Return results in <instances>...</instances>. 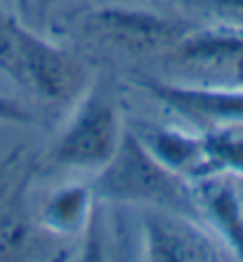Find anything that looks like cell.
Returning <instances> with one entry per match:
<instances>
[{
  "label": "cell",
  "mask_w": 243,
  "mask_h": 262,
  "mask_svg": "<svg viewBox=\"0 0 243 262\" xmlns=\"http://www.w3.org/2000/svg\"><path fill=\"white\" fill-rule=\"evenodd\" d=\"M125 125L118 78L111 69H95L69 106V118L45 154L43 165L55 170H102L121 144Z\"/></svg>",
  "instance_id": "6da1fadb"
},
{
  "label": "cell",
  "mask_w": 243,
  "mask_h": 262,
  "mask_svg": "<svg viewBox=\"0 0 243 262\" xmlns=\"http://www.w3.org/2000/svg\"><path fill=\"white\" fill-rule=\"evenodd\" d=\"M90 187L99 203L170 210L201 220L194 182L161 163L128 125L116 154L95 172Z\"/></svg>",
  "instance_id": "7a4b0ae2"
},
{
  "label": "cell",
  "mask_w": 243,
  "mask_h": 262,
  "mask_svg": "<svg viewBox=\"0 0 243 262\" xmlns=\"http://www.w3.org/2000/svg\"><path fill=\"white\" fill-rule=\"evenodd\" d=\"M14 83L50 109H69L95 71L83 55L38 36L24 19L14 24Z\"/></svg>",
  "instance_id": "3957f363"
},
{
  "label": "cell",
  "mask_w": 243,
  "mask_h": 262,
  "mask_svg": "<svg viewBox=\"0 0 243 262\" xmlns=\"http://www.w3.org/2000/svg\"><path fill=\"white\" fill-rule=\"evenodd\" d=\"M76 26L90 43L130 57H161L198 29L189 19L130 5L92 7L80 14Z\"/></svg>",
  "instance_id": "277c9868"
},
{
  "label": "cell",
  "mask_w": 243,
  "mask_h": 262,
  "mask_svg": "<svg viewBox=\"0 0 243 262\" xmlns=\"http://www.w3.org/2000/svg\"><path fill=\"white\" fill-rule=\"evenodd\" d=\"M156 59L175 80L243 85V26H198Z\"/></svg>",
  "instance_id": "5b68a950"
},
{
  "label": "cell",
  "mask_w": 243,
  "mask_h": 262,
  "mask_svg": "<svg viewBox=\"0 0 243 262\" xmlns=\"http://www.w3.org/2000/svg\"><path fill=\"white\" fill-rule=\"evenodd\" d=\"M132 83L191 123L208 128L243 125V85L177 83L175 78H161L149 71H132Z\"/></svg>",
  "instance_id": "8992f818"
},
{
  "label": "cell",
  "mask_w": 243,
  "mask_h": 262,
  "mask_svg": "<svg viewBox=\"0 0 243 262\" xmlns=\"http://www.w3.org/2000/svg\"><path fill=\"white\" fill-rule=\"evenodd\" d=\"M142 257L151 262L234 260L227 246L201 220L149 208L142 215Z\"/></svg>",
  "instance_id": "52a82bcc"
},
{
  "label": "cell",
  "mask_w": 243,
  "mask_h": 262,
  "mask_svg": "<svg viewBox=\"0 0 243 262\" xmlns=\"http://www.w3.org/2000/svg\"><path fill=\"white\" fill-rule=\"evenodd\" d=\"M243 177L210 172L194 182L203 225L227 246L234 260H243Z\"/></svg>",
  "instance_id": "ba28073f"
},
{
  "label": "cell",
  "mask_w": 243,
  "mask_h": 262,
  "mask_svg": "<svg viewBox=\"0 0 243 262\" xmlns=\"http://www.w3.org/2000/svg\"><path fill=\"white\" fill-rule=\"evenodd\" d=\"M128 128L170 170L184 175L191 182L208 175V154L203 135H191L175 125L151 121H132L128 123Z\"/></svg>",
  "instance_id": "9c48e42d"
},
{
  "label": "cell",
  "mask_w": 243,
  "mask_h": 262,
  "mask_svg": "<svg viewBox=\"0 0 243 262\" xmlns=\"http://www.w3.org/2000/svg\"><path fill=\"white\" fill-rule=\"evenodd\" d=\"M97 206V196L90 184H64L48 196L40 208L38 222L50 236L71 238L85 232Z\"/></svg>",
  "instance_id": "30bf717a"
},
{
  "label": "cell",
  "mask_w": 243,
  "mask_h": 262,
  "mask_svg": "<svg viewBox=\"0 0 243 262\" xmlns=\"http://www.w3.org/2000/svg\"><path fill=\"white\" fill-rule=\"evenodd\" d=\"M208 154V175L231 172L243 177V125H222L203 133Z\"/></svg>",
  "instance_id": "8fae6325"
},
{
  "label": "cell",
  "mask_w": 243,
  "mask_h": 262,
  "mask_svg": "<svg viewBox=\"0 0 243 262\" xmlns=\"http://www.w3.org/2000/svg\"><path fill=\"white\" fill-rule=\"evenodd\" d=\"M182 5L215 19L219 24L243 26V0H182Z\"/></svg>",
  "instance_id": "7c38bea8"
},
{
  "label": "cell",
  "mask_w": 243,
  "mask_h": 262,
  "mask_svg": "<svg viewBox=\"0 0 243 262\" xmlns=\"http://www.w3.org/2000/svg\"><path fill=\"white\" fill-rule=\"evenodd\" d=\"M14 24L17 19L0 10V73L14 83L17 78V52H14Z\"/></svg>",
  "instance_id": "4fadbf2b"
},
{
  "label": "cell",
  "mask_w": 243,
  "mask_h": 262,
  "mask_svg": "<svg viewBox=\"0 0 243 262\" xmlns=\"http://www.w3.org/2000/svg\"><path fill=\"white\" fill-rule=\"evenodd\" d=\"M0 121L3 123H14V125H33L36 123V114L24 106L17 99L0 95Z\"/></svg>",
  "instance_id": "5bb4252c"
},
{
  "label": "cell",
  "mask_w": 243,
  "mask_h": 262,
  "mask_svg": "<svg viewBox=\"0 0 243 262\" xmlns=\"http://www.w3.org/2000/svg\"><path fill=\"white\" fill-rule=\"evenodd\" d=\"M43 3L45 0H17V10L19 14H21V19H24L26 24H31V21H36V19L43 17Z\"/></svg>",
  "instance_id": "9a60e30c"
},
{
  "label": "cell",
  "mask_w": 243,
  "mask_h": 262,
  "mask_svg": "<svg viewBox=\"0 0 243 262\" xmlns=\"http://www.w3.org/2000/svg\"><path fill=\"white\" fill-rule=\"evenodd\" d=\"M52 3H57V0H45V3H43V12H48V10H50V5H52Z\"/></svg>",
  "instance_id": "2e32d148"
},
{
  "label": "cell",
  "mask_w": 243,
  "mask_h": 262,
  "mask_svg": "<svg viewBox=\"0 0 243 262\" xmlns=\"http://www.w3.org/2000/svg\"><path fill=\"white\" fill-rule=\"evenodd\" d=\"M172 3H180V5H182V0H172Z\"/></svg>",
  "instance_id": "e0dca14e"
}]
</instances>
